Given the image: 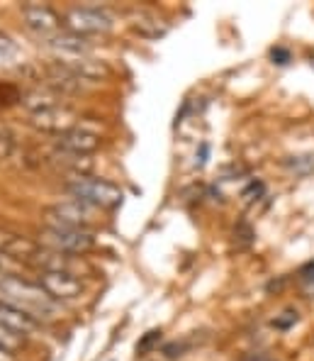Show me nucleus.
<instances>
[{
	"instance_id": "nucleus-1",
	"label": "nucleus",
	"mask_w": 314,
	"mask_h": 361,
	"mask_svg": "<svg viewBox=\"0 0 314 361\" xmlns=\"http://www.w3.org/2000/svg\"><path fill=\"white\" fill-rule=\"evenodd\" d=\"M0 300L23 310L34 322H54L58 317V302L27 279H0Z\"/></svg>"
},
{
	"instance_id": "nucleus-2",
	"label": "nucleus",
	"mask_w": 314,
	"mask_h": 361,
	"mask_svg": "<svg viewBox=\"0 0 314 361\" xmlns=\"http://www.w3.org/2000/svg\"><path fill=\"white\" fill-rule=\"evenodd\" d=\"M66 190L73 200L86 203L90 208H117L125 198L120 185L110 183L105 178L81 176V178H68Z\"/></svg>"
},
{
	"instance_id": "nucleus-3",
	"label": "nucleus",
	"mask_w": 314,
	"mask_h": 361,
	"mask_svg": "<svg viewBox=\"0 0 314 361\" xmlns=\"http://www.w3.org/2000/svg\"><path fill=\"white\" fill-rule=\"evenodd\" d=\"M98 222L95 208L78 200L56 203L44 210V227H61V230H86Z\"/></svg>"
},
{
	"instance_id": "nucleus-4",
	"label": "nucleus",
	"mask_w": 314,
	"mask_h": 361,
	"mask_svg": "<svg viewBox=\"0 0 314 361\" xmlns=\"http://www.w3.org/2000/svg\"><path fill=\"white\" fill-rule=\"evenodd\" d=\"M44 249L58 254H86L93 249V237L86 230H61V227H42L39 240Z\"/></svg>"
},
{
	"instance_id": "nucleus-5",
	"label": "nucleus",
	"mask_w": 314,
	"mask_h": 361,
	"mask_svg": "<svg viewBox=\"0 0 314 361\" xmlns=\"http://www.w3.org/2000/svg\"><path fill=\"white\" fill-rule=\"evenodd\" d=\"M68 32L78 37H95V35H108L113 30V18L100 8H73L63 18Z\"/></svg>"
},
{
	"instance_id": "nucleus-6",
	"label": "nucleus",
	"mask_w": 314,
	"mask_h": 361,
	"mask_svg": "<svg viewBox=\"0 0 314 361\" xmlns=\"http://www.w3.org/2000/svg\"><path fill=\"white\" fill-rule=\"evenodd\" d=\"M42 252H44V247L37 240H30L23 232H15L10 227H0V254L25 264L27 269H34Z\"/></svg>"
},
{
	"instance_id": "nucleus-7",
	"label": "nucleus",
	"mask_w": 314,
	"mask_h": 361,
	"mask_svg": "<svg viewBox=\"0 0 314 361\" xmlns=\"http://www.w3.org/2000/svg\"><path fill=\"white\" fill-rule=\"evenodd\" d=\"M37 283L56 302H71L83 293V281L71 271H37Z\"/></svg>"
},
{
	"instance_id": "nucleus-8",
	"label": "nucleus",
	"mask_w": 314,
	"mask_h": 361,
	"mask_svg": "<svg viewBox=\"0 0 314 361\" xmlns=\"http://www.w3.org/2000/svg\"><path fill=\"white\" fill-rule=\"evenodd\" d=\"M30 125L58 137V135H63V132L78 127V115H76V110H71L68 105L56 103V105H51V108L39 110V113H32Z\"/></svg>"
},
{
	"instance_id": "nucleus-9",
	"label": "nucleus",
	"mask_w": 314,
	"mask_h": 361,
	"mask_svg": "<svg viewBox=\"0 0 314 361\" xmlns=\"http://www.w3.org/2000/svg\"><path fill=\"white\" fill-rule=\"evenodd\" d=\"M23 20H25V27L34 32L37 37H44V39H51V37L61 32V20H58V15L49 5H39V3L25 5Z\"/></svg>"
},
{
	"instance_id": "nucleus-10",
	"label": "nucleus",
	"mask_w": 314,
	"mask_h": 361,
	"mask_svg": "<svg viewBox=\"0 0 314 361\" xmlns=\"http://www.w3.org/2000/svg\"><path fill=\"white\" fill-rule=\"evenodd\" d=\"M100 135L98 132H90L86 127H73V130L63 132V135L56 137V149L76 154V157H90L93 152H98L100 147Z\"/></svg>"
},
{
	"instance_id": "nucleus-11",
	"label": "nucleus",
	"mask_w": 314,
	"mask_h": 361,
	"mask_svg": "<svg viewBox=\"0 0 314 361\" xmlns=\"http://www.w3.org/2000/svg\"><path fill=\"white\" fill-rule=\"evenodd\" d=\"M0 327H5V330L20 334V337H32V334L37 332V327H39V322H34L30 315H25L23 310H18V307L8 305V302L0 300Z\"/></svg>"
},
{
	"instance_id": "nucleus-12",
	"label": "nucleus",
	"mask_w": 314,
	"mask_h": 361,
	"mask_svg": "<svg viewBox=\"0 0 314 361\" xmlns=\"http://www.w3.org/2000/svg\"><path fill=\"white\" fill-rule=\"evenodd\" d=\"M46 44H49L56 54H61L58 59L88 56V51H90V42L86 39V37H78V35H73V32H68V30L58 32V35H54L51 39H46Z\"/></svg>"
},
{
	"instance_id": "nucleus-13",
	"label": "nucleus",
	"mask_w": 314,
	"mask_h": 361,
	"mask_svg": "<svg viewBox=\"0 0 314 361\" xmlns=\"http://www.w3.org/2000/svg\"><path fill=\"white\" fill-rule=\"evenodd\" d=\"M63 66H68L78 78H83L86 83H95L103 81V78L110 76V68L105 61L90 59V56H71V59H58Z\"/></svg>"
},
{
	"instance_id": "nucleus-14",
	"label": "nucleus",
	"mask_w": 314,
	"mask_h": 361,
	"mask_svg": "<svg viewBox=\"0 0 314 361\" xmlns=\"http://www.w3.org/2000/svg\"><path fill=\"white\" fill-rule=\"evenodd\" d=\"M130 27L134 30V32H139L142 37H149V39H156V37L166 35L168 25L163 23V20H158L156 15H151V13H137V15H132Z\"/></svg>"
},
{
	"instance_id": "nucleus-15",
	"label": "nucleus",
	"mask_w": 314,
	"mask_h": 361,
	"mask_svg": "<svg viewBox=\"0 0 314 361\" xmlns=\"http://www.w3.org/2000/svg\"><path fill=\"white\" fill-rule=\"evenodd\" d=\"M20 59V49L8 35L0 32V66H13Z\"/></svg>"
},
{
	"instance_id": "nucleus-16",
	"label": "nucleus",
	"mask_w": 314,
	"mask_h": 361,
	"mask_svg": "<svg viewBox=\"0 0 314 361\" xmlns=\"http://www.w3.org/2000/svg\"><path fill=\"white\" fill-rule=\"evenodd\" d=\"M15 152H18V135L8 127H0V161L13 159Z\"/></svg>"
},
{
	"instance_id": "nucleus-17",
	"label": "nucleus",
	"mask_w": 314,
	"mask_h": 361,
	"mask_svg": "<svg viewBox=\"0 0 314 361\" xmlns=\"http://www.w3.org/2000/svg\"><path fill=\"white\" fill-rule=\"evenodd\" d=\"M25 264L15 262V259L5 257V254H0V279H25Z\"/></svg>"
},
{
	"instance_id": "nucleus-18",
	"label": "nucleus",
	"mask_w": 314,
	"mask_h": 361,
	"mask_svg": "<svg viewBox=\"0 0 314 361\" xmlns=\"http://www.w3.org/2000/svg\"><path fill=\"white\" fill-rule=\"evenodd\" d=\"M0 347L8 349V352H18L20 347H25V337H20V334L0 327Z\"/></svg>"
},
{
	"instance_id": "nucleus-19",
	"label": "nucleus",
	"mask_w": 314,
	"mask_h": 361,
	"mask_svg": "<svg viewBox=\"0 0 314 361\" xmlns=\"http://www.w3.org/2000/svg\"><path fill=\"white\" fill-rule=\"evenodd\" d=\"M287 166L292 169V171L297 173H307L314 169V154H307V157H292L290 161H287Z\"/></svg>"
},
{
	"instance_id": "nucleus-20",
	"label": "nucleus",
	"mask_w": 314,
	"mask_h": 361,
	"mask_svg": "<svg viewBox=\"0 0 314 361\" xmlns=\"http://www.w3.org/2000/svg\"><path fill=\"white\" fill-rule=\"evenodd\" d=\"M295 322H297V312L295 310H285L283 315L273 320V327H275V330H287V327H292Z\"/></svg>"
},
{
	"instance_id": "nucleus-21",
	"label": "nucleus",
	"mask_w": 314,
	"mask_h": 361,
	"mask_svg": "<svg viewBox=\"0 0 314 361\" xmlns=\"http://www.w3.org/2000/svg\"><path fill=\"white\" fill-rule=\"evenodd\" d=\"M15 100H23V98H20V93H18V88H15V86H3V83H0V105H10V103H15Z\"/></svg>"
},
{
	"instance_id": "nucleus-22",
	"label": "nucleus",
	"mask_w": 314,
	"mask_h": 361,
	"mask_svg": "<svg viewBox=\"0 0 314 361\" xmlns=\"http://www.w3.org/2000/svg\"><path fill=\"white\" fill-rule=\"evenodd\" d=\"M158 339H161V332H158V330H151V332H146V337H144L142 342L137 344V352H139V354H144V352H146L149 347H153V344H156Z\"/></svg>"
},
{
	"instance_id": "nucleus-23",
	"label": "nucleus",
	"mask_w": 314,
	"mask_h": 361,
	"mask_svg": "<svg viewBox=\"0 0 314 361\" xmlns=\"http://www.w3.org/2000/svg\"><path fill=\"white\" fill-rule=\"evenodd\" d=\"M270 56H273L275 63H287V61H290V51L280 49V47H278V49H273V54H270Z\"/></svg>"
},
{
	"instance_id": "nucleus-24",
	"label": "nucleus",
	"mask_w": 314,
	"mask_h": 361,
	"mask_svg": "<svg viewBox=\"0 0 314 361\" xmlns=\"http://www.w3.org/2000/svg\"><path fill=\"white\" fill-rule=\"evenodd\" d=\"M241 361H273L268 357V354H260V352H256V354H246Z\"/></svg>"
},
{
	"instance_id": "nucleus-25",
	"label": "nucleus",
	"mask_w": 314,
	"mask_h": 361,
	"mask_svg": "<svg viewBox=\"0 0 314 361\" xmlns=\"http://www.w3.org/2000/svg\"><path fill=\"white\" fill-rule=\"evenodd\" d=\"M0 361H18V359H15V352H8V349L0 347Z\"/></svg>"
}]
</instances>
